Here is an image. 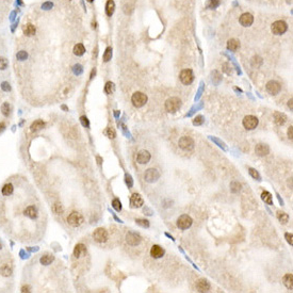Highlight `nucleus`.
<instances>
[{
  "label": "nucleus",
  "instance_id": "obj_1",
  "mask_svg": "<svg viewBox=\"0 0 293 293\" xmlns=\"http://www.w3.org/2000/svg\"><path fill=\"white\" fill-rule=\"evenodd\" d=\"M181 107V100L178 97H171L165 101V110L170 113H175Z\"/></svg>",
  "mask_w": 293,
  "mask_h": 293
},
{
  "label": "nucleus",
  "instance_id": "obj_2",
  "mask_svg": "<svg viewBox=\"0 0 293 293\" xmlns=\"http://www.w3.org/2000/svg\"><path fill=\"white\" fill-rule=\"evenodd\" d=\"M131 101H132V104H133L134 107L141 108L147 102V96L142 93V92H136V93L132 95Z\"/></svg>",
  "mask_w": 293,
  "mask_h": 293
},
{
  "label": "nucleus",
  "instance_id": "obj_3",
  "mask_svg": "<svg viewBox=\"0 0 293 293\" xmlns=\"http://www.w3.org/2000/svg\"><path fill=\"white\" fill-rule=\"evenodd\" d=\"M67 222H68V224L72 227H78L83 223V216H82L79 212L74 211L68 215Z\"/></svg>",
  "mask_w": 293,
  "mask_h": 293
},
{
  "label": "nucleus",
  "instance_id": "obj_4",
  "mask_svg": "<svg viewBox=\"0 0 293 293\" xmlns=\"http://www.w3.org/2000/svg\"><path fill=\"white\" fill-rule=\"evenodd\" d=\"M288 26L284 21H276L272 25V32L276 35H281L287 31Z\"/></svg>",
  "mask_w": 293,
  "mask_h": 293
},
{
  "label": "nucleus",
  "instance_id": "obj_5",
  "mask_svg": "<svg viewBox=\"0 0 293 293\" xmlns=\"http://www.w3.org/2000/svg\"><path fill=\"white\" fill-rule=\"evenodd\" d=\"M180 81L184 84V86H189L193 82L194 80V74L191 69H184L181 72H180Z\"/></svg>",
  "mask_w": 293,
  "mask_h": 293
},
{
  "label": "nucleus",
  "instance_id": "obj_6",
  "mask_svg": "<svg viewBox=\"0 0 293 293\" xmlns=\"http://www.w3.org/2000/svg\"><path fill=\"white\" fill-rule=\"evenodd\" d=\"M258 123H259V121H258L256 116H254V115H247L243 119V126L244 128H246L247 130H253L258 126Z\"/></svg>",
  "mask_w": 293,
  "mask_h": 293
},
{
  "label": "nucleus",
  "instance_id": "obj_7",
  "mask_svg": "<svg viewBox=\"0 0 293 293\" xmlns=\"http://www.w3.org/2000/svg\"><path fill=\"white\" fill-rule=\"evenodd\" d=\"M192 223H193V221H192L191 216H189V215L187 214H184L181 215V216H179V219L177 220V226H178L180 229L184 230V229L190 228Z\"/></svg>",
  "mask_w": 293,
  "mask_h": 293
},
{
  "label": "nucleus",
  "instance_id": "obj_8",
  "mask_svg": "<svg viewBox=\"0 0 293 293\" xmlns=\"http://www.w3.org/2000/svg\"><path fill=\"white\" fill-rule=\"evenodd\" d=\"M108 231L105 228H97L93 232V238L98 243H105L108 240Z\"/></svg>",
  "mask_w": 293,
  "mask_h": 293
},
{
  "label": "nucleus",
  "instance_id": "obj_9",
  "mask_svg": "<svg viewBox=\"0 0 293 293\" xmlns=\"http://www.w3.org/2000/svg\"><path fill=\"white\" fill-rule=\"evenodd\" d=\"M179 147L184 150H192L194 148V141L190 137H182L178 142Z\"/></svg>",
  "mask_w": 293,
  "mask_h": 293
},
{
  "label": "nucleus",
  "instance_id": "obj_10",
  "mask_svg": "<svg viewBox=\"0 0 293 293\" xmlns=\"http://www.w3.org/2000/svg\"><path fill=\"white\" fill-rule=\"evenodd\" d=\"M160 177V173L157 171L156 169H148L145 172L144 178L147 182L152 184V182H156Z\"/></svg>",
  "mask_w": 293,
  "mask_h": 293
},
{
  "label": "nucleus",
  "instance_id": "obj_11",
  "mask_svg": "<svg viewBox=\"0 0 293 293\" xmlns=\"http://www.w3.org/2000/svg\"><path fill=\"white\" fill-rule=\"evenodd\" d=\"M141 240H142L141 236H140L139 234H137V232L130 231L126 235L127 243H128L129 245H131V246H137V245H139L140 243H141Z\"/></svg>",
  "mask_w": 293,
  "mask_h": 293
},
{
  "label": "nucleus",
  "instance_id": "obj_12",
  "mask_svg": "<svg viewBox=\"0 0 293 293\" xmlns=\"http://www.w3.org/2000/svg\"><path fill=\"white\" fill-rule=\"evenodd\" d=\"M265 89H267V93L271 94V95H277L280 92V84L278 83L277 81H274V80H271V81H269L267 83V86H265Z\"/></svg>",
  "mask_w": 293,
  "mask_h": 293
},
{
  "label": "nucleus",
  "instance_id": "obj_13",
  "mask_svg": "<svg viewBox=\"0 0 293 293\" xmlns=\"http://www.w3.org/2000/svg\"><path fill=\"white\" fill-rule=\"evenodd\" d=\"M143 204H144L143 197L140 194L134 193L131 195V197H130V205H131L132 208H140L143 206Z\"/></svg>",
  "mask_w": 293,
  "mask_h": 293
},
{
  "label": "nucleus",
  "instance_id": "obj_14",
  "mask_svg": "<svg viewBox=\"0 0 293 293\" xmlns=\"http://www.w3.org/2000/svg\"><path fill=\"white\" fill-rule=\"evenodd\" d=\"M195 287H196V290L198 292H208L210 290V284L208 282L207 279L204 278L197 280Z\"/></svg>",
  "mask_w": 293,
  "mask_h": 293
},
{
  "label": "nucleus",
  "instance_id": "obj_15",
  "mask_svg": "<svg viewBox=\"0 0 293 293\" xmlns=\"http://www.w3.org/2000/svg\"><path fill=\"white\" fill-rule=\"evenodd\" d=\"M255 152H256L258 156L264 157L270 154V147L267 146V144H263V143L257 144L256 147H255Z\"/></svg>",
  "mask_w": 293,
  "mask_h": 293
},
{
  "label": "nucleus",
  "instance_id": "obj_16",
  "mask_svg": "<svg viewBox=\"0 0 293 293\" xmlns=\"http://www.w3.org/2000/svg\"><path fill=\"white\" fill-rule=\"evenodd\" d=\"M150 160V154L147 150H140L137 156V161L140 164H146Z\"/></svg>",
  "mask_w": 293,
  "mask_h": 293
},
{
  "label": "nucleus",
  "instance_id": "obj_17",
  "mask_svg": "<svg viewBox=\"0 0 293 293\" xmlns=\"http://www.w3.org/2000/svg\"><path fill=\"white\" fill-rule=\"evenodd\" d=\"M239 21L243 27H249L250 25L254 22V17H253V15L249 14V13H244L240 16Z\"/></svg>",
  "mask_w": 293,
  "mask_h": 293
},
{
  "label": "nucleus",
  "instance_id": "obj_18",
  "mask_svg": "<svg viewBox=\"0 0 293 293\" xmlns=\"http://www.w3.org/2000/svg\"><path fill=\"white\" fill-rule=\"evenodd\" d=\"M164 255V249H162L161 246L159 245H154L150 249V256L155 259H159V258H162Z\"/></svg>",
  "mask_w": 293,
  "mask_h": 293
},
{
  "label": "nucleus",
  "instance_id": "obj_19",
  "mask_svg": "<svg viewBox=\"0 0 293 293\" xmlns=\"http://www.w3.org/2000/svg\"><path fill=\"white\" fill-rule=\"evenodd\" d=\"M86 247L84 244H77L76 246H75L74 249V256L76 258H80L81 256H83V255H86Z\"/></svg>",
  "mask_w": 293,
  "mask_h": 293
},
{
  "label": "nucleus",
  "instance_id": "obj_20",
  "mask_svg": "<svg viewBox=\"0 0 293 293\" xmlns=\"http://www.w3.org/2000/svg\"><path fill=\"white\" fill-rule=\"evenodd\" d=\"M22 31H24V34L27 36H33L36 32L35 27L33 26L32 24H27L22 27Z\"/></svg>",
  "mask_w": 293,
  "mask_h": 293
},
{
  "label": "nucleus",
  "instance_id": "obj_21",
  "mask_svg": "<svg viewBox=\"0 0 293 293\" xmlns=\"http://www.w3.org/2000/svg\"><path fill=\"white\" fill-rule=\"evenodd\" d=\"M274 119H275V123H276L277 125L281 126V125H284L285 123H286L287 116L284 113H280V112H275V113H274Z\"/></svg>",
  "mask_w": 293,
  "mask_h": 293
},
{
  "label": "nucleus",
  "instance_id": "obj_22",
  "mask_svg": "<svg viewBox=\"0 0 293 293\" xmlns=\"http://www.w3.org/2000/svg\"><path fill=\"white\" fill-rule=\"evenodd\" d=\"M282 282L286 286L287 289L292 290L293 289V275L292 274H286L282 278Z\"/></svg>",
  "mask_w": 293,
  "mask_h": 293
},
{
  "label": "nucleus",
  "instance_id": "obj_23",
  "mask_svg": "<svg viewBox=\"0 0 293 293\" xmlns=\"http://www.w3.org/2000/svg\"><path fill=\"white\" fill-rule=\"evenodd\" d=\"M25 215H27L30 219H35L37 216V210L34 206H29L25 210Z\"/></svg>",
  "mask_w": 293,
  "mask_h": 293
},
{
  "label": "nucleus",
  "instance_id": "obj_24",
  "mask_svg": "<svg viewBox=\"0 0 293 293\" xmlns=\"http://www.w3.org/2000/svg\"><path fill=\"white\" fill-rule=\"evenodd\" d=\"M115 10V3L113 0H108L106 3V14L108 16H112Z\"/></svg>",
  "mask_w": 293,
  "mask_h": 293
},
{
  "label": "nucleus",
  "instance_id": "obj_25",
  "mask_svg": "<svg viewBox=\"0 0 293 293\" xmlns=\"http://www.w3.org/2000/svg\"><path fill=\"white\" fill-rule=\"evenodd\" d=\"M45 127V123L42 121V119H37V121H35L34 123H32V125H31V130L32 131H39V130H41V129H43Z\"/></svg>",
  "mask_w": 293,
  "mask_h": 293
},
{
  "label": "nucleus",
  "instance_id": "obj_26",
  "mask_svg": "<svg viewBox=\"0 0 293 293\" xmlns=\"http://www.w3.org/2000/svg\"><path fill=\"white\" fill-rule=\"evenodd\" d=\"M240 43L235 39H231L227 42V49L230 50V51H236V50L239 48Z\"/></svg>",
  "mask_w": 293,
  "mask_h": 293
},
{
  "label": "nucleus",
  "instance_id": "obj_27",
  "mask_svg": "<svg viewBox=\"0 0 293 293\" xmlns=\"http://www.w3.org/2000/svg\"><path fill=\"white\" fill-rule=\"evenodd\" d=\"M72 51H74V53L76 54V56L81 57V56H83L84 52H86V47H84L82 44H77V45H75V46H74Z\"/></svg>",
  "mask_w": 293,
  "mask_h": 293
},
{
  "label": "nucleus",
  "instance_id": "obj_28",
  "mask_svg": "<svg viewBox=\"0 0 293 293\" xmlns=\"http://www.w3.org/2000/svg\"><path fill=\"white\" fill-rule=\"evenodd\" d=\"M261 199L263 200L265 204L267 205H273V199H272V194L267 191H264L261 193Z\"/></svg>",
  "mask_w": 293,
  "mask_h": 293
},
{
  "label": "nucleus",
  "instance_id": "obj_29",
  "mask_svg": "<svg viewBox=\"0 0 293 293\" xmlns=\"http://www.w3.org/2000/svg\"><path fill=\"white\" fill-rule=\"evenodd\" d=\"M0 274L4 277H9L10 275L12 274V267H9L7 264L2 265V267H0Z\"/></svg>",
  "mask_w": 293,
  "mask_h": 293
},
{
  "label": "nucleus",
  "instance_id": "obj_30",
  "mask_svg": "<svg viewBox=\"0 0 293 293\" xmlns=\"http://www.w3.org/2000/svg\"><path fill=\"white\" fill-rule=\"evenodd\" d=\"M54 260V257L52 256V255H49V254H47V255H44L43 257L41 258V263L42 264H44V265H48V264H50L51 263L52 261Z\"/></svg>",
  "mask_w": 293,
  "mask_h": 293
},
{
  "label": "nucleus",
  "instance_id": "obj_31",
  "mask_svg": "<svg viewBox=\"0 0 293 293\" xmlns=\"http://www.w3.org/2000/svg\"><path fill=\"white\" fill-rule=\"evenodd\" d=\"M277 217H278L279 222L281 223V224H287V222L289 221V215H288L286 212L278 211L277 212Z\"/></svg>",
  "mask_w": 293,
  "mask_h": 293
},
{
  "label": "nucleus",
  "instance_id": "obj_32",
  "mask_svg": "<svg viewBox=\"0 0 293 293\" xmlns=\"http://www.w3.org/2000/svg\"><path fill=\"white\" fill-rule=\"evenodd\" d=\"M13 190H14L13 186H12L11 184H7L2 188V194L6 195V196H9V195H11L12 193H13Z\"/></svg>",
  "mask_w": 293,
  "mask_h": 293
},
{
  "label": "nucleus",
  "instance_id": "obj_33",
  "mask_svg": "<svg viewBox=\"0 0 293 293\" xmlns=\"http://www.w3.org/2000/svg\"><path fill=\"white\" fill-rule=\"evenodd\" d=\"M1 112L4 116H9L10 113H11V106H10L9 102H4L3 105L1 106Z\"/></svg>",
  "mask_w": 293,
  "mask_h": 293
},
{
  "label": "nucleus",
  "instance_id": "obj_34",
  "mask_svg": "<svg viewBox=\"0 0 293 293\" xmlns=\"http://www.w3.org/2000/svg\"><path fill=\"white\" fill-rule=\"evenodd\" d=\"M105 91H106L107 94H113L114 91H115V86H114L113 82H111V81L107 82L106 86H105Z\"/></svg>",
  "mask_w": 293,
  "mask_h": 293
},
{
  "label": "nucleus",
  "instance_id": "obj_35",
  "mask_svg": "<svg viewBox=\"0 0 293 293\" xmlns=\"http://www.w3.org/2000/svg\"><path fill=\"white\" fill-rule=\"evenodd\" d=\"M111 58H112V48L111 47H108L104 53V61L109 62L110 60H111Z\"/></svg>",
  "mask_w": 293,
  "mask_h": 293
},
{
  "label": "nucleus",
  "instance_id": "obj_36",
  "mask_svg": "<svg viewBox=\"0 0 293 293\" xmlns=\"http://www.w3.org/2000/svg\"><path fill=\"white\" fill-rule=\"evenodd\" d=\"M16 58H17V60H19V61H25V60L28 58V53H27L25 50H21V51L17 52Z\"/></svg>",
  "mask_w": 293,
  "mask_h": 293
},
{
  "label": "nucleus",
  "instance_id": "obj_37",
  "mask_svg": "<svg viewBox=\"0 0 293 293\" xmlns=\"http://www.w3.org/2000/svg\"><path fill=\"white\" fill-rule=\"evenodd\" d=\"M136 223L139 226L143 227V228H148L149 227V222L147 220H142V219H137L136 220Z\"/></svg>",
  "mask_w": 293,
  "mask_h": 293
},
{
  "label": "nucleus",
  "instance_id": "obj_38",
  "mask_svg": "<svg viewBox=\"0 0 293 293\" xmlns=\"http://www.w3.org/2000/svg\"><path fill=\"white\" fill-rule=\"evenodd\" d=\"M7 65H9V62H7V60L6 59V58L0 57V69H1V71H4V69L7 67Z\"/></svg>",
  "mask_w": 293,
  "mask_h": 293
},
{
  "label": "nucleus",
  "instance_id": "obj_39",
  "mask_svg": "<svg viewBox=\"0 0 293 293\" xmlns=\"http://www.w3.org/2000/svg\"><path fill=\"white\" fill-rule=\"evenodd\" d=\"M112 207H113L116 211H121L122 210V202H119V199H114L113 202H112Z\"/></svg>",
  "mask_w": 293,
  "mask_h": 293
},
{
  "label": "nucleus",
  "instance_id": "obj_40",
  "mask_svg": "<svg viewBox=\"0 0 293 293\" xmlns=\"http://www.w3.org/2000/svg\"><path fill=\"white\" fill-rule=\"evenodd\" d=\"M249 175L253 177V178H255V179H257V180H260V175L258 174V172L256 171V170H254V169H249Z\"/></svg>",
  "mask_w": 293,
  "mask_h": 293
},
{
  "label": "nucleus",
  "instance_id": "obj_41",
  "mask_svg": "<svg viewBox=\"0 0 293 293\" xmlns=\"http://www.w3.org/2000/svg\"><path fill=\"white\" fill-rule=\"evenodd\" d=\"M106 134L108 136V137H110V139H114L115 137V131H114V129L113 128H108L107 130H106Z\"/></svg>",
  "mask_w": 293,
  "mask_h": 293
},
{
  "label": "nucleus",
  "instance_id": "obj_42",
  "mask_svg": "<svg viewBox=\"0 0 293 293\" xmlns=\"http://www.w3.org/2000/svg\"><path fill=\"white\" fill-rule=\"evenodd\" d=\"M219 4H220L219 0H209V4H208V7H209L210 9H215L216 7H219Z\"/></svg>",
  "mask_w": 293,
  "mask_h": 293
},
{
  "label": "nucleus",
  "instance_id": "obj_43",
  "mask_svg": "<svg viewBox=\"0 0 293 293\" xmlns=\"http://www.w3.org/2000/svg\"><path fill=\"white\" fill-rule=\"evenodd\" d=\"M53 211L56 212L57 214H61L62 212H63V209H62V206L61 204H56L53 206Z\"/></svg>",
  "mask_w": 293,
  "mask_h": 293
},
{
  "label": "nucleus",
  "instance_id": "obj_44",
  "mask_svg": "<svg viewBox=\"0 0 293 293\" xmlns=\"http://www.w3.org/2000/svg\"><path fill=\"white\" fill-rule=\"evenodd\" d=\"M52 7H53V4H52V2H50V1L44 2V3L42 4V9L43 10H50Z\"/></svg>",
  "mask_w": 293,
  "mask_h": 293
},
{
  "label": "nucleus",
  "instance_id": "obj_45",
  "mask_svg": "<svg viewBox=\"0 0 293 293\" xmlns=\"http://www.w3.org/2000/svg\"><path fill=\"white\" fill-rule=\"evenodd\" d=\"M1 89L3 90L4 92H10V91H11V86H10L9 82H2Z\"/></svg>",
  "mask_w": 293,
  "mask_h": 293
},
{
  "label": "nucleus",
  "instance_id": "obj_46",
  "mask_svg": "<svg viewBox=\"0 0 293 293\" xmlns=\"http://www.w3.org/2000/svg\"><path fill=\"white\" fill-rule=\"evenodd\" d=\"M82 71H83V69H82V66H81V65L77 64V65H75V66H74V72H75V74L80 75V74L82 72Z\"/></svg>",
  "mask_w": 293,
  "mask_h": 293
},
{
  "label": "nucleus",
  "instance_id": "obj_47",
  "mask_svg": "<svg viewBox=\"0 0 293 293\" xmlns=\"http://www.w3.org/2000/svg\"><path fill=\"white\" fill-rule=\"evenodd\" d=\"M80 121H81V124L83 125L84 127H89L90 126L89 119H87L86 116H81V117H80Z\"/></svg>",
  "mask_w": 293,
  "mask_h": 293
},
{
  "label": "nucleus",
  "instance_id": "obj_48",
  "mask_svg": "<svg viewBox=\"0 0 293 293\" xmlns=\"http://www.w3.org/2000/svg\"><path fill=\"white\" fill-rule=\"evenodd\" d=\"M202 123H204V117L200 116V115H199V116H197L196 119H194L193 124H194V125H202Z\"/></svg>",
  "mask_w": 293,
  "mask_h": 293
},
{
  "label": "nucleus",
  "instance_id": "obj_49",
  "mask_svg": "<svg viewBox=\"0 0 293 293\" xmlns=\"http://www.w3.org/2000/svg\"><path fill=\"white\" fill-rule=\"evenodd\" d=\"M285 237H286V239H287V242H288V243H289L290 245H292V244H293V240H292L293 235H292V234H289V232H287V234L285 235Z\"/></svg>",
  "mask_w": 293,
  "mask_h": 293
},
{
  "label": "nucleus",
  "instance_id": "obj_50",
  "mask_svg": "<svg viewBox=\"0 0 293 293\" xmlns=\"http://www.w3.org/2000/svg\"><path fill=\"white\" fill-rule=\"evenodd\" d=\"M288 137H289L290 140L293 139V127L290 126L289 129H288Z\"/></svg>",
  "mask_w": 293,
  "mask_h": 293
},
{
  "label": "nucleus",
  "instance_id": "obj_51",
  "mask_svg": "<svg viewBox=\"0 0 293 293\" xmlns=\"http://www.w3.org/2000/svg\"><path fill=\"white\" fill-rule=\"evenodd\" d=\"M126 182L129 187H132V179H131V176H130V175H126Z\"/></svg>",
  "mask_w": 293,
  "mask_h": 293
},
{
  "label": "nucleus",
  "instance_id": "obj_52",
  "mask_svg": "<svg viewBox=\"0 0 293 293\" xmlns=\"http://www.w3.org/2000/svg\"><path fill=\"white\" fill-rule=\"evenodd\" d=\"M4 129H6V124L3 122L0 123V131H3Z\"/></svg>",
  "mask_w": 293,
  "mask_h": 293
},
{
  "label": "nucleus",
  "instance_id": "obj_53",
  "mask_svg": "<svg viewBox=\"0 0 293 293\" xmlns=\"http://www.w3.org/2000/svg\"><path fill=\"white\" fill-rule=\"evenodd\" d=\"M15 15H16V12H15V11H14V12H12V13H11V16H10V19H11V21H14Z\"/></svg>",
  "mask_w": 293,
  "mask_h": 293
},
{
  "label": "nucleus",
  "instance_id": "obj_54",
  "mask_svg": "<svg viewBox=\"0 0 293 293\" xmlns=\"http://www.w3.org/2000/svg\"><path fill=\"white\" fill-rule=\"evenodd\" d=\"M292 101H293V99H292V98L290 99L289 101H288V107H289V108H290V109H291V110H292Z\"/></svg>",
  "mask_w": 293,
  "mask_h": 293
},
{
  "label": "nucleus",
  "instance_id": "obj_55",
  "mask_svg": "<svg viewBox=\"0 0 293 293\" xmlns=\"http://www.w3.org/2000/svg\"><path fill=\"white\" fill-rule=\"evenodd\" d=\"M21 292H29V287H22Z\"/></svg>",
  "mask_w": 293,
  "mask_h": 293
},
{
  "label": "nucleus",
  "instance_id": "obj_56",
  "mask_svg": "<svg viewBox=\"0 0 293 293\" xmlns=\"http://www.w3.org/2000/svg\"><path fill=\"white\" fill-rule=\"evenodd\" d=\"M87 1H89V2H93L94 0H87Z\"/></svg>",
  "mask_w": 293,
  "mask_h": 293
},
{
  "label": "nucleus",
  "instance_id": "obj_57",
  "mask_svg": "<svg viewBox=\"0 0 293 293\" xmlns=\"http://www.w3.org/2000/svg\"><path fill=\"white\" fill-rule=\"evenodd\" d=\"M0 249H1V243H0Z\"/></svg>",
  "mask_w": 293,
  "mask_h": 293
}]
</instances>
